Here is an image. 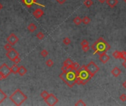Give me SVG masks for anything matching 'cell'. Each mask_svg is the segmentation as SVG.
<instances>
[{"label": "cell", "instance_id": "6da1fadb", "mask_svg": "<svg viewBox=\"0 0 126 106\" xmlns=\"http://www.w3.org/2000/svg\"><path fill=\"white\" fill-rule=\"evenodd\" d=\"M92 49L94 50V55L101 54L106 52L111 49V46L108 42H106L103 38H99L97 41H96L92 46Z\"/></svg>", "mask_w": 126, "mask_h": 106}, {"label": "cell", "instance_id": "7a4b0ae2", "mask_svg": "<svg viewBox=\"0 0 126 106\" xmlns=\"http://www.w3.org/2000/svg\"><path fill=\"white\" fill-rule=\"evenodd\" d=\"M60 78L68 85L69 87L72 88L76 84L75 80L77 78L76 72L72 69H69L66 72H62V73L59 75Z\"/></svg>", "mask_w": 126, "mask_h": 106}, {"label": "cell", "instance_id": "3957f363", "mask_svg": "<svg viewBox=\"0 0 126 106\" xmlns=\"http://www.w3.org/2000/svg\"><path fill=\"white\" fill-rule=\"evenodd\" d=\"M10 100L16 105H21L23 102H24L27 100V95H25L20 89H16L11 96Z\"/></svg>", "mask_w": 126, "mask_h": 106}, {"label": "cell", "instance_id": "277c9868", "mask_svg": "<svg viewBox=\"0 0 126 106\" xmlns=\"http://www.w3.org/2000/svg\"><path fill=\"white\" fill-rule=\"evenodd\" d=\"M75 72H76L77 77H78L79 78H80L83 80V85H86L92 78V77L91 76V74L89 73V72L87 71V69H86L85 65L80 66V69L78 70L75 71Z\"/></svg>", "mask_w": 126, "mask_h": 106}, {"label": "cell", "instance_id": "5b68a950", "mask_svg": "<svg viewBox=\"0 0 126 106\" xmlns=\"http://www.w3.org/2000/svg\"><path fill=\"white\" fill-rule=\"evenodd\" d=\"M11 74V68L6 63H3L0 66V80L6 79L7 77Z\"/></svg>", "mask_w": 126, "mask_h": 106}, {"label": "cell", "instance_id": "8992f818", "mask_svg": "<svg viewBox=\"0 0 126 106\" xmlns=\"http://www.w3.org/2000/svg\"><path fill=\"white\" fill-rule=\"evenodd\" d=\"M86 69H87V71L89 72V73L91 74V76L92 77V78L94 76V74L97 72H98L100 71L99 66H97V64L94 61H91L87 64L86 66Z\"/></svg>", "mask_w": 126, "mask_h": 106}, {"label": "cell", "instance_id": "52a82bcc", "mask_svg": "<svg viewBox=\"0 0 126 106\" xmlns=\"http://www.w3.org/2000/svg\"><path fill=\"white\" fill-rule=\"evenodd\" d=\"M44 101L46 103V105H50V106H53L58 102L59 100L55 97V95H54L53 94H50L49 96L44 100Z\"/></svg>", "mask_w": 126, "mask_h": 106}, {"label": "cell", "instance_id": "ba28073f", "mask_svg": "<svg viewBox=\"0 0 126 106\" xmlns=\"http://www.w3.org/2000/svg\"><path fill=\"white\" fill-rule=\"evenodd\" d=\"M6 56L9 60H11V61H13L16 57H19V53L15 49L12 48L11 50H9V51L7 52Z\"/></svg>", "mask_w": 126, "mask_h": 106}, {"label": "cell", "instance_id": "9c48e42d", "mask_svg": "<svg viewBox=\"0 0 126 106\" xmlns=\"http://www.w3.org/2000/svg\"><path fill=\"white\" fill-rule=\"evenodd\" d=\"M18 41H19L18 38L15 33H11L7 38V42L9 43L10 44H11L12 46L16 44L18 42Z\"/></svg>", "mask_w": 126, "mask_h": 106}, {"label": "cell", "instance_id": "30bf717a", "mask_svg": "<svg viewBox=\"0 0 126 106\" xmlns=\"http://www.w3.org/2000/svg\"><path fill=\"white\" fill-rule=\"evenodd\" d=\"M22 2L24 5H25L27 7H31L32 5H33L34 4L35 5H37L38 6H41V7H45L44 5H41L40 3H38L36 0H22Z\"/></svg>", "mask_w": 126, "mask_h": 106}, {"label": "cell", "instance_id": "8fae6325", "mask_svg": "<svg viewBox=\"0 0 126 106\" xmlns=\"http://www.w3.org/2000/svg\"><path fill=\"white\" fill-rule=\"evenodd\" d=\"M44 12L41 8H37L33 13V15L35 18H40L44 16Z\"/></svg>", "mask_w": 126, "mask_h": 106}, {"label": "cell", "instance_id": "7c38bea8", "mask_svg": "<svg viewBox=\"0 0 126 106\" xmlns=\"http://www.w3.org/2000/svg\"><path fill=\"white\" fill-rule=\"evenodd\" d=\"M99 60L100 61L101 63H106L109 60H110V57L106 54L105 52L101 53L100 54V57H99Z\"/></svg>", "mask_w": 126, "mask_h": 106}, {"label": "cell", "instance_id": "4fadbf2b", "mask_svg": "<svg viewBox=\"0 0 126 106\" xmlns=\"http://www.w3.org/2000/svg\"><path fill=\"white\" fill-rule=\"evenodd\" d=\"M121 73H122L121 70L117 66L114 67V68L111 70V74H112L113 76L115 77V78H117V77H119L121 74Z\"/></svg>", "mask_w": 126, "mask_h": 106}, {"label": "cell", "instance_id": "5bb4252c", "mask_svg": "<svg viewBox=\"0 0 126 106\" xmlns=\"http://www.w3.org/2000/svg\"><path fill=\"white\" fill-rule=\"evenodd\" d=\"M27 72V69L25 68V66H21L18 67V74L20 76H24V74H26V73Z\"/></svg>", "mask_w": 126, "mask_h": 106}, {"label": "cell", "instance_id": "9a60e30c", "mask_svg": "<svg viewBox=\"0 0 126 106\" xmlns=\"http://www.w3.org/2000/svg\"><path fill=\"white\" fill-rule=\"evenodd\" d=\"M106 3L111 8H113L118 4V0H106Z\"/></svg>", "mask_w": 126, "mask_h": 106}, {"label": "cell", "instance_id": "2e32d148", "mask_svg": "<svg viewBox=\"0 0 126 106\" xmlns=\"http://www.w3.org/2000/svg\"><path fill=\"white\" fill-rule=\"evenodd\" d=\"M7 98V94L0 89V104H2Z\"/></svg>", "mask_w": 126, "mask_h": 106}, {"label": "cell", "instance_id": "e0dca14e", "mask_svg": "<svg viewBox=\"0 0 126 106\" xmlns=\"http://www.w3.org/2000/svg\"><path fill=\"white\" fill-rule=\"evenodd\" d=\"M27 30L30 33H33L37 30V26L34 23H30L27 27Z\"/></svg>", "mask_w": 126, "mask_h": 106}, {"label": "cell", "instance_id": "ac0fdd59", "mask_svg": "<svg viewBox=\"0 0 126 106\" xmlns=\"http://www.w3.org/2000/svg\"><path fill=\"white\" fill-rule=\"evenodd\" d=\"M63 65H66L69 67V69H72V66L73 65V61L70 59V58H67L64 62H63Z\"/></svg>", "mask_w": 126, "mask_h": 106}, {"label": "cell", "instance_id": "d6986e66", "mask_svg": "<svg viewBox=\"0 0 126 106\" xmlns=\"http://www.w3.org/2000/svg\"><path fill=\"white\" fill-rule=\"evenodd\" d=\"M18 67L19 66H17V64H13L12 66H11V73H13V74H17L18 73Z\"/></svg>", "mask_w": 126, "mask_h": 106}, {"label": "cell", "instance_id": "ffe728a7", "mask_svg": "<svg viewBox=\"0 0 126 106\" xmlns=\"http://www.w3.org/2000/svg\"><path fill=\"white\" fill-rule=\"evenodd\" d=\"M73 22L75 25H80L82 23V18H80L79 16H76L73 19Z\"/></svg>", "mask_w": 126, "mask_h": 106}, {"label": "cell", "instance_id": "44dd1931", "mask_svg": "<svg viewBox=\"0 0 126 106\" xmlns=\"http://www.w3.org/2000/svg\"><path fill=\"white\" fill-rule=\"evenodd\" d=\"M94 2L92 0H85L84 2H83V5L86 7H90L93 5Z\"/></svg>", "mask_w": 126, "mask_h": 106}, {"label": "cell", "instance_id": "7402d4cb", "mask_svg": "<svg viewBox=\"0 0 126 106\" xmlns=\"http://www.w3.org/2000/svg\"><path fill=\"white\" fill-rule=\"evenodd\" d=\"M91 22V18L89 16H85L82 18V23L84 24H89Z\"/></svg>", "mask_w": 126, "mask_h": 106}, {"label": "cell", "instance_id": "603a6c76", "mask_svg": "<svg viewBox=\"0 0 126 106\" xmlns=\"http://www.w3.org/2000/svg\"><path fill=\"white\" fill-rule=\"evenodd\" d=\"M121 54H122V52H120V51H114L113 52V57L114 58H117V59H119V58H121Z\"/></svg>", "mask_w": 126, "mask_h": 106}, {"label": "cell", "instance_id": "cb8c5ba5", "mask_svg": "<svg viewBox=\"0 0 126 106\" xmlns=\"http://www.w3.org/2000/svg\"><path fill=\"white\" fill-rule=\"evenodd\" d=\"M80 65L78 63H73V65L72 66L71 69H72L74 71H77V70H78L80 69Z\"/></svg>", "mask_w": 126, "mask_h": 106}, {"label": "cell", "instance_id": "d4e9b609", "mask_svg": "<svg viewBox=\"0 0 126 106\" xmlns=\"http://www.w3.org/2000/svg\"><path fill=\"white\" fill-rule=\"evenodd\" d=\"M44 34L42 33V32H38V33H37V35H36V37H37V38L38 40H43L44 38Z\"/></svg>", "mask_w": 126, "mask_h": 106}, {"label": "cell", "instance_id": "484cf974", "mask_svg": "<svg viewBox=\"0 0 126 106\" xmlns=\"http://www.w3.org/2000/svg\"><path fill=\"white\" fill-rule=\"evenodd\" d=\"M63 44L68 46V45H69L71 44V40H70V38H68V37H66L63 38Z\"/></svg>", "mask_w": 126, "mask_h": 106}, {"label": "cell", "instance_id": "4316f807", "mask_svg": "<svg viewBox=\"0 0 126 106\" xmlns=\"http://www.w3.org/2000/svg\"><path fill=\"white\" fill-rule=\"evenodd\" d=\"M49 93H48L46 91H43L41 93V97L44 99V100H45L47 97H48V96H49Z\"/></svg>", "mask_w": 126, "mask_h": 106}, {"label": "cell", "instance_id": "83f0119b", "mask_svg": "<svg viewBox=\"0 0 126 106\" xmlns=\"http://www.w3.org/2000/svg\"><path fill=\"white\" fill-rule=\"evenodd\" d=\"M46 65L48 67H52V66L54 65V62H53L52 60H51V59H48V60L46 61Z\"/></svg>", "mask_w": 126, "mask_h": 106}, {"label": "cell", "instance_id": "f1b7e54d", "mask_svg": "<svg viewBox=\"0 0 126 106\" xmlns=\"http://www.w3.org/2000/svg\"><path fill=\"white\" fill-rule=\"evenodd\" d=\"M4 49H5L7 52L9 51V50H11L12 49V45L10 44L9 43H7V44H6L4 46Z\"/></svg>", "mask_w": 126, "mask_h": 106}, {"label": "cell", "instance_id": "f546056e", "mask_svg": "<svg viewBox=\"0 0 126 106\" xmlns=\"http://www.w3.org/2000/svg\"><path fill=\"white\" fill-rule=\"evenodd\" d=\"M74 105H76V106H80V105H83V106H85V105H86V104L82 100H79L78 101H77L75 104H74Z\"/></svg>", "mask_w": 126, "mask_h": 106}, {"label": "cell", "instance_id": "4dcf8cb0", "mask_svg": "<svg viewBox=\"0 0 126 106\" xmlns=\"http://www.w3.org/2000/svg\"><path fill=\"white\" fill-rule=\"evenodd\" d=\"M75 83L76 84H77V85H83V80L80 79V78H79L78 77H77V78H76V80H75Z\"/></svg>", "mask_w": 126, "mask_h": 106}, {"label": "cell", "instance_id": "1f68e13d", "mask_svg": "<svg viewBox=\"0 0 126 106\" xmlns=\"http://www.w3.org/2000/svg\"><path fill=\"white\" fill-rule=\"evenodd\" d=\"M48 52L46 51V50H43L41 52V55L43 57H46L47 55H48Z\"/></svg>", "mask_w": 126, "mask_h": 106}, {"label": "cell", "instance_id": "d6a6232c", "mask_svg": "<svg viewBox=\"0 0 126 106\" xmlns=\"http://www.w3.org/2000/svg\"><path fill=\"white\" fill-rule=\"evenodd\" d=\"M89 41H86V40H83L81 42H80V45L82 46H89Z\"/></svg>", "mask_w": 126, "mask_h": 106}, {"label": "cell", "instance_id": "836d02e7", "mask_svg": "<svg viewBox=\"0 0 126 106\" xmlns=\"http://www.w3.org/2000/svg\"><path fill=\"white\" fill-rule=\"evenodd\" d=\"M120 100L121 101H122V102H125V101H126V94H122V95H120Z\"/></svg>", "mask_w": 126, "mask_h": 106}, {"label": "cell", "instance_id": "e575fe53", "mask_svg": "<svg viewBox=\"0 0 126 106\" xmlns=\"http://www.w3.org/2000/svg\"><path fill=\"white\" fill-rule=\"evenodd\" d=\"M82 50L84 52H87L88 51H89L90 47L89 46H82Z\"/></svg>", "mask_w": 126, "mask_h": 106}, {"label": "cell", "instance_id": "d590c367", "mask_svg": "<svg viewBox=\"0 0 126 106\" xmlns=\"http://www.w3.org/2000/svg\"><path fill=\"white\" fill-rule=\"evenodd\" d=\"M69 69H69V67H68L67 66H66V65H63V66L61 67V71H62V72H66V71H68Z\"/></svg>", "mask_w": 126, "mask_h": 106}, {"label": "cell", "instance_id": "8d00e7d4", "mask_svg": "<svg viewBox=\"0 0 126 106\" xmlns=\"http://www.w3.org/2000/svg\"><path fill=\"white\" fill-rule=\"evenodd\" d=\"M13 63H14V64H18L19 63L21 62V59H20V57H16V58L13 61Z\"/></svg>", "mask_w": 126, "mask_h": 106}, {"label": "cell", "instance_id": "74e56055", "mask_svg": "<svg viewBox=\"0 0 126 106\" xmlns=\"http://www.w3.org/2000/svg\"><path fill=\"white\" fill-rule=\"evenodd\" d=\"M121 58H122L123 60H126V52L125 51H122V54H121Z\"/></svg>", "mask_w": 126, "mask_h": 106}, {"label": "cell", "instance_id": "f35d334b", "mask_svg": "<svg viewBox=\"0 0 126 106\" xmlns=\"http://www.w3.org/2000/svg\"><path fill=\"white\" fill-rule=\"evenodd\" d=\"M55 1L58 3V4H60V5H63V4H64L67 0H55Z\"/></svg>", "mask_w": 126, "mask_h": 106}, {"label": "cell", "instance_id": "ab89813d", "mask_svg": "<svg viewBox=\"0 0 126 106\" xmlns=\"http://www.w3.org/2000/svg\"><path fill=\"white\" fill-rule=\"evenodd\" d=\"M98 1H99V2H100V3L103 4V3H105V2H106V0H98Z\"/></svg>", "mask_w": 126, "mask_h": 106}, {"label": "cell", "instance_id": "60d3db41", "mask_svg": "<svg viewBox=\"0 0 126 106\" xmlns=\"http://www.w3.org/2000/svg\"><path fill=\"white\" fill-rule=\"evenodd\" d=\"M122 86H123V87H124V88L126 89V80H125V82L122 83Z\"/></svg>", "mask_w": 126, "mask_h": 106}, {"label": "cell", "instance_id": "b9f144b4", "mask_svg": "<svg viewBox=\"0 0 126 106\" xmlns=\"http://www.w3.org/2000/svg\"><path fill=\"white\" fill-rule=\"evenodd\" d=\"M122 66H123L125 67V68L126 69V60H125V61L122 63Z\"/></svg>", "mask_w": 126, "mask_h": 106}, {"label": "cell", "instance_id": "7bdbcfd3", "mask_svg": "<svg viewBox=\"0 0 126 106\" xmlns=\"http://www.w3.org/2000/svg\"><path fill=\"white\" fill-rule=\"evenodd\" d=\"M2 8H3V5H2L1 3H0V11H1V10H2Z\"/></svg>", "mask_w": 126, "mask_h": 106}, {"label": "cell", "instance_id": "ee69618b", "mask_svg": "<svg viewBox=\"0 0 126 106\" xmlns=\"http://www.w3.org/2000/svg\"><path fill=\"white\" fill-rule=\"evenodd\" d=\"M123 1H124V2H125V3H126V0H123Z\"/></svg>", "mask_w": 126, "mask_h": 106}]
</instances>
